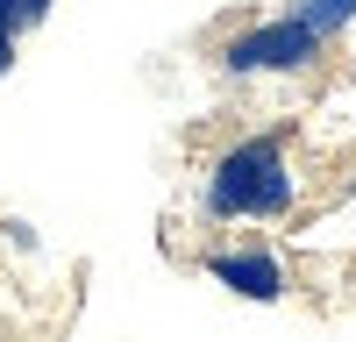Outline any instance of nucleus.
Instances as JSON below:
<instances>
[{
    "instance_id": "1",
    "label": "nucleus",
    "mask_w": 356,
    "mask_h": 342,
    "mask_svg": "<svg viewBox=\"0 0 356 342\" xmlns=\"http://www.w3.org/2000/svg\"><path fill=\"white\" fill-rule=\"evenodd\" d=\"M300 207V164L278 129H250L214 150L200 171V214L207 221H285Z\"/></svg>"
},
{
    "instance_id": "2",
    "label": "nucleus",
    "mask_w": 356,
    "mask_h": 342,
    "mask_svg": "<svg viewBox=\"0 0 356 342\" xmlns=\"http://www.w3.org/2000/svg\"><path fill=\"white\" fill-rule=\"evenodd\" d=\"M321 57H328V36H314L300 15H264V22H243L235 36L214 43V72L221 79H307Z\"/></svg>"
},
{
    "instance_id": "3",
    "label": "nucleus",
    "mask_w": 356,
    "mask_h": 342,
    "mask_svg": "<svg viewBox=\"0 0 356 342\" xmlns=\"http://www.w3.org/2000/svg\"><path fill=\"white\" fill-rule=\"evenodd\" d=\"M200 264H207V278H214L221 293H235V300H257V307L292 300V271H285V256H278L271 243H221V250H207Z\"/></svg>"
},
{
    "instance_id": "4",
    "label": "nucleus",
    "mask_w": 356,
    "mask_h": 342,
    "mask_svg": "<svg viewBox=\"0 0 356 342\" xmlns=\"http://www.w3.org/2000/svg\"><path fill=\"white\" fill-rule=\"evenodd\" d=\"M292 15H300L314 36H328V43H335L342 28L356 22V0H292Z\"/></svg>"
},
{
    "instance_id": "5",
    "label": "nucleus",
    "mask_w": 356,
    "mask_h": 342,
    "mask_svg": "<svg viewBox=\"0 0 356 342\" xmlns=\"http://www.w3.org/2000/svg\"><path fill=\"white\" fill-rule=\"evenodd\" d=\"M50 8L57 0H0V28H8V36H36L50 22Z\"/></svg>"
},
{
    "instance_id": "6",
    "label": "nucleus",
    "mask_w": 356,
    "mask_h": 342,
    "mask_svg": "<svg viewBox=\"0 0 356 342\" xmlns=\"http://www.w3.org/2000/svg\"><path fill=\"white\" fill-rule=\"evenodd\" d=\"M15 50H22V36H8V28H0V79L15 72Z\"/></svg>"
}]
</instances>
